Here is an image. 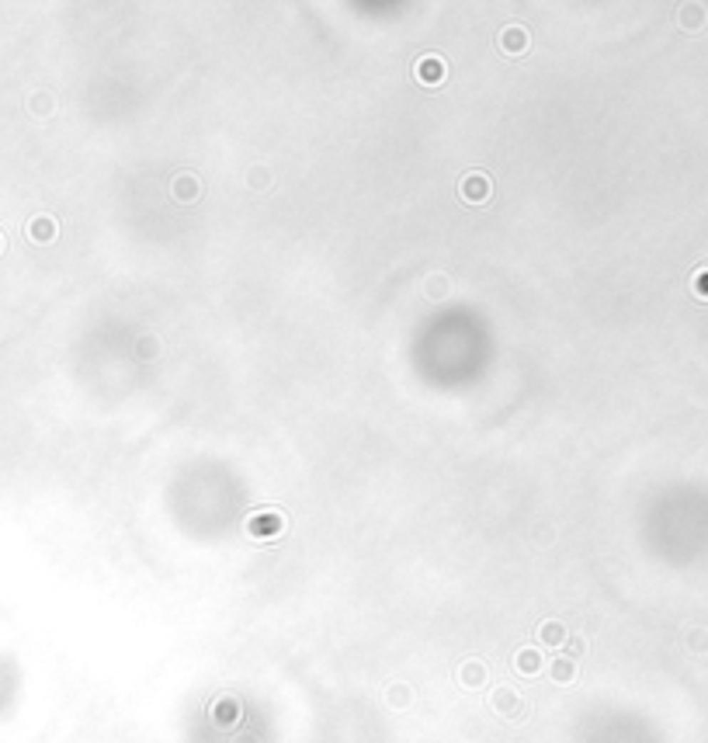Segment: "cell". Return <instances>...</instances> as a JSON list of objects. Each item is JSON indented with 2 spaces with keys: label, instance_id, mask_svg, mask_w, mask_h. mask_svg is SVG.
<instances>
[{
  "label": "cell",
  "instance_id": "1",
  "mask_svg": "<svg viewBox=\"0 0 708 743\" xmlns=\"http://www.w3.org/2000/svg\"><path fill=\"white\" fill-rule=\"evenodd\" d=\"M414 73H417L420 83L438 87V83H445V59H441V56H424V59H417Z\"/></svg>",
  "mask_w": 708,
  "mask_h": 743
},
{
  "label": "cell",
  "instance_id": "2",
  "mask_svg": "<svg viewBox=\"0 0 708 743\" xmlns=\"http://www.w3.org/2000/svg\"><path fill=\"white\" fill-rule=\"evenodd\" d=\"M458 191H462V198H469V202H483V198H490L493 185H490V178H486V174L472 170V174H466V178H462Z\"/></svg>",
  "mask_w": 708,
  "mask_h": 743
},
{
  "label": "cell",
  "instance_id": "3",
  "mask_svg": "<svg viewBox=\"0 0 708 743\" xmlns=\"http://www.w3.org/2000/svg\"><path fill=\"white\" fill-rule=\"evenodd\" d=\"M500 46L507 49V53H525L528 49V31L521 25H511L500 31Z\"/></svg>",
  "mask_w": 708,
  "mask_h": 743
},
{
  "label": "cell",
  "instance_id": "4",
  "mask_svg": "<svg viewBox=\"0 0 708 743\" xmlns=\"http://www.w3.org/2000/svg\"><path fill=\"white\" fill-rule=\"evenodd\" d=\"M174 195H178L181 202H188V198H195V195H198V181H195L191 174H181V178L174 181Z\"/></svg>",
  "mask_w": 708,
  "mask_h": 743
},
{
  "label": "cell",
  "instance_id": "5",
  "mask_svg": "<svg viewBox=\"0 0 708 743\" xmlns=\"http://www.w3.org/2000/svg\"><path fill=\"white\" fill-rule=\"evenodd\" d=\"M278 528H282V518H278V514H257V521H250V531H254V535L278 531Z\"/></svg>",
  "mask_w": 708,
  "mask_h": 743
},
{
  "label": "cell",
  "instance_id": "6",
  "mask_svg": "<svg viewBox=\"0 0 708 743\" xmlns=\"http://www.w3.org/2000/svg\"><path fill=\"white\" fill-rule=\"evenodd\" d=\"M698 292L708 295V275H705V278H698Z\"/></svg>",
  "mask_w": 708,
  "mask_h": 743
}]
</instances>
